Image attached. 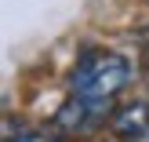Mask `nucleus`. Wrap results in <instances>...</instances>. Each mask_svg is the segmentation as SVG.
Listing matches in <instances>:
<instances>
[{
    "instance_id": "nucleus-4",
    "label": "nucleus",
    "mask_w": 149,
    "mask_h": 142,
    "mask_svg": "<svg viewBox=\"0 0 149 142\" xmlns=\"http://www.w3.org/2000/svg\"><path fill=\"white\" fill-rule=\"evenodd\" d=\"M7 142H65L62 135H55V131H33V128H22L15 139H7Z\"/></svg>"
},
{
    "instance_id": "nucleus-3",
    "label": "nucleus",
    "mask_w": 149,
    "mask_h": 142,
    "mask_svg": "<svg viewBox=\"0 0 149 142\" xmlns=\"http://www.w3.org/2000/svg\"><path fill=\"white\" fill-rule=\"evenodd\" d=\"M109 131L124 142H142L149 135V102H127L109 113Z\"/></svg>"
},
{
    "instance_id": "nucleus-2",
    "label": "nucleus",
    "mask_w": 149,
    "mask_h": 142,
    "mask_svg": "<svg viewBox=\"0 0 149 142\" xmlns=\"http://www.w3.org/2000/svg\"><path fill=\"white\" fill-rule=\"evenodd\" d=\"M113 113V102H84V99H65L55 113V128L62 135H91Z\"/></svg>"
},
{
    "instance_id": "nucleus-1",
    "label": "nucleus",
    "mask_w": 149,
    "mask_h": 142,
    "mask_svg": "<svg viewBox=\"0 0 149 142\" xmlns=\"http://www.w3.org/2000/svg\"><path fill=\"white\" fill-rule=\"evenodd\" d=\"M127 84H131V58L109 48L84 51L69 73L73 99H84V102H113Z\"/></svg>"
}]
</instances>
